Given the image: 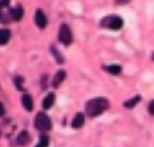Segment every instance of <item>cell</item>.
Wrapping results in <instances>:
<instances>
[{
	"mask_svg": "<svg viewBox=\"0 0 154 147\" xmlns=\"http://www.w3.org/2000/svg\"><path fill=\"white\" fill-rule=\"evenodd\" d=\"M5 114V107H4V105L0 102V117H3Z\"/></svg>",
	"mask_w": 154,
	"mask_h": 147,
	"instance_id": "20",
	"label": "cell"
},
{
	"mask_svg": "<svg viewBox=\"0 0 154 147\" xmlns=\"http://www.w3.org/2000/svg\"><path fill=\"white\" fill-rule=\"evenodd\" d=\"M35 22H36V24L40 27V28H45V27H46L47 19H46L45 13H43L41 9L36 10V13H35Z\"/></svg>",
	"mask_w": 154,
	"mask_h": 147,
	"instance_id": "5",
	"label": "cell"
},
{
	"mask_svg": "<svg viewBox=\"0 0 154 147\" xmlns=\"http://www.w3.org/2000/svg\"><path fill=\"white\" fill-rule=\"evenodd\" d=\"M101 26L103 28H109V30H120L124 26V21L122 18L120 17V15H107V17H104L102 21H101Z\"/></svg>",
	"mask_w": 154,
	"mask_h": 147,
	"instance_id": "2",
	"label": "cell"
},
{
	"mask_svg": "<svg viewBox=\"0 0 154 147\" xmlns=\"http://www.w3.org/2000/svg\"><path fill=\"white\" fill-rule=\"evenodd\" d=\"M10 39V32L8 30H0V43L4 45L7 43Z\"/></svg>",
	"mask_w": 154,
	"mask_h": 147,
	"instance_id": "13",
	"label": "cell"
},
{
	"mask_svg": "<svg viewBox=\"0 0 154 147\" xmlns=\"http://www.w3.org/2000/svg\"><path fill=\"white\" fill-rule=\"evenodd\" d=\"M130 2V0H116V4H119V5H124V4H128Z\"/></svg>",
	"mask_w": 154,
	"mask_h": 147,
	"instance_id": "19",
	"label": "cell"
},
{
	"mask_svg": "<svg viewBox=\"0 0 154 147\" xmlns=\"http://www.w3.org/2000/svg\"><path fill=\"white\" fill-rule=\"evenodd\" d=\"M108 107V101L103 97H97V99H92L85 104V111L88 117L94 118L98 117Z\"/></svg>",
	"mask_w": 154,
	"mask_h": 147,
	"instance_id": "1",
	"label": "cell"
},
{
	"mask_svg": "<svg viewBox=\"0 0 154 147\" xmlns=\"http://www.w3.org/2000/svg\"><path fill=\"white\" fill-rule=\"evenodd\" d=\"M107 70L108 73H111V74H120L121 73V67L120 65H116V64H112V65H107L106 68H104Z\"/></svg>",
	"mask_w": 154,
	"mask_h": 147,
	"instance_id": "14",
	"label": "cell"
},
{
	"mask_svg": "<svg viewBox=\"0 0 154 147\" xmlns=\"http://www.w3.org/2000/svg\"><path fill=\"white\" fill-rule=\"evenodd\" d=\"M29 133L27 132V130H22V132L19 133L18 136V138H17V143L20 145V146H23V145H27L29 142Z\"/></svg>",
	"mask_w": 154,
	"mask_h": 147,
	"instance_id": "9",
	"label": "cell"
},
{
	"mask_svg": "<svg viewBox=\"0 0 154 147\" xmlns=\"http://www.w3.org/2000/svg\"><path fill=\"white\" fill-rule=\"evenodd\" d=\"M152 58H153V60H154V53H153V55H152Z\"/></svg>",
	"mask_w": 154,
	"mask_h": 147,
	"instance_id": "23",
	"label": "cell"
},
{
	"mask_svg": "<svg viewBox=\"0 0 154 147\" xmlns=\"http://www.w3.org/2000/svg\"><path fill=\"white\" fill-rule=\"evenodd\" d=\"M48 143H50V141H48V137H47V136H41L40 142H38V145H37L36 147H47Z\"/></svg>",
	"mask_w": 154,
	"mask_h": 147,
	"instance_id": "16",
	"label": "cell"
},
{
	"mask_svg": "<svg viewBox=\"0 0 154 147\" xmlns=\"http://www.w3.org/2000/svg\"><path fill=\"white\" fill-rule=\"evenodd\" d=\"M140 100H141L140 96H135V97H133V99H129L128 101H125L124 102V106L126 109H133V107L136 106L137 102H140Z\"/></svg>",
	"mask_w": 154,
	"mask_h": 147,
	"instance_id": "12",
	"label": "cell"
},
{
	"mask_svg": "<svg viewBox=\"0 0 154 147\" xmlns=\"http://www.w3.org/2000/svg\"><path fill=\"white\" fill-rule=\"evenodd\" d=\"M22 81H23V79H22L20 77L15 78V85H17V88H18V90H23V86H22Z\"/></svg>",
	"mask_w": 154,
	"mask_h": 147,
	"instance_id": "17",
	"label": "cell"
},
{
	"mask_svg": "<svg viewBox=\"0 0 154 147\" xmlns=\"http://www.w3.org/2000/svg\"><path fill=\"white\" fill-rule=\"evenodd\" d=\"M0 5H3V4H2V3H0Z\"/></svg>",
	"mask_w": 154,
	"mask_h": 147,
	"instance_id": "24",
	"label": "cell"
},
{
	"mask_svg": "<svg viewBox=\"0 0 154 147\" xmlns=\"http://www.w3.org/2000/svg\"><path fill=\"white\" fill-rule=\"evenodd\" d=\"M51 51H52V54L55 55V59H56V62L60 63V64H63V63H64V58H63L61 54H60V51L56 50V49H55V46H51Z\"/></svg>",
	"mask_w": 154,
	"mask_h": 147,
	"instance_id": "15",
	"label": "cell"
},
{
	"mask_svg": "<svg viewBox=\"0 0 154 147\" xmlns=\"http://www.w3.org/2000/svg\"><path fill=\"white\" fill-rule=\"evenodd\" d=\"M23 8L22 7H17V8H14L12 9V12H10V15H12V19L13 21H20L22 17H23Z\"/></svg>",
	"mask_w": 154,
	"mask_h": 147,
	"instance_id": "11",
	"label": "cell"
},
{
	"mask_svg": "<svg viewBox=\"0 0 154 147\" xmlns=\"http://www.w3.org/2000/svg\"><path fill=\"white\" fill-rule=\"evenodd\" d=\"M22 104H23L24 109L28 111H32L33 110V100H32V97L29 95H23V97H22Z\"/></svg>",
	"mask_w": 154,
	"mask_h": 147,
	"instance_id": "8",
	"label": "cell"
},
{
	"mask_svg": "<svg viewBox=\"0 0 154 147\" xmlns=\"http://www.w3.org/2000/svg\"><path fill=\"white\" fill-rule=\"evenodd\" d=\"M59 40H60V42H63L64 45H70L71 41H73V35H71V31L68 24H61V27H60Z\"/></svg>",
	"mask_w": 154,
	"mask_h": 147,
	"instance_id": "4",
	"label": "cell"
},
{
	"mask_svg": "<svg viewBox=\"0 0 154 147\" xmlns=\"http://www.w3.org/2000/svg\"><path fill=\"white\" fill-rule=\"evenodd\" d=\"M84 115L82 113H78L74 117V119H73V122H71V127H73L74 129H79V128H82L83 127V124H84Z\"/></svg>",
	"mask_w": 154,
	"mask_h": 147,
	"instance_id": "7",
	"label": "cell"
},
{
	"mask_svg": "<svg viewBox=\"0 0 154 147\" xmlns=\"http://www.w3.org/2000/svg\"><path fill=\"white\" fill-rule=\"evenodd\" d=\"M148 111H149L152 115H154V100L149 104V106H148Z\"/></svg>",
	"mask_w": 154,
	"mask_h": 147,
	"instance_id": "18",
	"label": "cell"
},
{
	"mask_svg": "<svg viewBox=\"0 0 154 147\" xmlns=\"http://www.w3.org/2000/svg\"><path fill=\"white\" fill-rule=\"evenodd\" d=\"M54 102H55V94H52V92H50L45 99H43V102H42V106L43 109H50L52 105H54Z\"/></svg>",
	"mask_w": 154,
	"mask_h": 147,
	"instance_id": "10",
	"label": "cell"
},
{
	"mask_svg": "<svg viewBox=\"0 0 154 147\" xmlns=\"http://www.w3.org/2000/svg\"><path fill=\"white\" fill-rule=\"evenodd\" d=\"M7 21V17H5V14L0 12V22H5Z\"/></svg>",
	"mask_w": 154,
	"mask_h": 147,
	"instance_id": "21",
	"label": "cell"
},
{
	"mask_svg": "<svg viewBox=\"0 0 154 147\" xmlns=\"http://www.w3.org/2000/svg\"><path fill=\"white\" fill-rule=\"evenodd\" d=\"M65 78H66V72H65V70H59V72L55 74V77H54L52 86L55 87V88H57V87L64 82Z\"/></svg>",
	"mask_w": 154,
	"mask_h": 147,
	"instance_id": "6",
	"label": "cell"
},
{
	"mask_svg": "<svg viewBox=\"0 0 154 147\" xmlns=\"http://www.w3.org/2000/svg\"><path fill=\"white\" fill-rule=\"evenodd\" d=\"M9 2H10V0H3L2 4H3V5H8V4H9Z\"/></svg>",
	"mask_w": 154,
	"mask_h": 147,
	"instance_id": "22",
	"label": "cell"
},
{
	"mask_svg": "<svg viewBox=\"0 0 154 147\" xmlns=\"http://www.w3.org/2000/svg\"><path fill=\"white\" fill-rule=\"evenodd\" d=\"M51 120L45 113H38L35 119V127L40 130H50L51 129Z\"/></svg>",
	"mask_w": 154,
	"mask_h": 147,
	"instance_id": "3",
	"label": "cell"
}]
</instances>
